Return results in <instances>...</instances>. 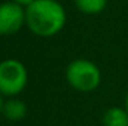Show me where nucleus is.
I'll list each match as a JSON object with an SVG mask.
<instances>
[{
  "label": "nucleus",
  "instance_id": "1",
  "mask_svg": "<svg viewBox=\"0 0 128 126\" xmlns=\"http://www.w3.org/2000/svg\"><path fill=\"white\" fill-rule=\"evenodd\" d=\"M26 24L36 36H55L66 25V10L57 0H34L26 7Z\"/></svg>",
  "mask_w": 128,
  "mask_h": 126
},
{
  "label": "nucleus",
  "instance_id": "2",
  "mask_svg": "<svg viewBox=\"0 0 128 126\" xmlns=\"http://www.w3.org/2000/svg\"><path fill=\"white\" fill-rule=\"evenodd\" d=\"M66 79L73 89L79 92H92L101 82V73L92 61L76 60L68 64L66 70Z\"/></svg>",
  "mask_w": 128,
  "mask_h": 126
},
{
  "label": "nucleus",
  "instance_id": "3",
  "mask_svg": "<svg viewBox=\"0 0 128 126\" xmlns=\"http://www.w3.org/2000/svg\"><path fill=\"white\" fill-rule=\"evenodd\" d=\"M28 74L24 64L18 60H4L0 63V94L15 96L27 86Z\"/></svg>",
  "mask_w": 128,
  "mask_h": 126
},
{
  "label": "nucleus",
  "instance_id": "4",
  "mask_svg": "<svg viewBox=\"0 0 128 126\" xmlns=\"http://www.w3.org/2000/svg\"><path fill=\"white\" fill-rule=\"evenodd\" d=\"M26 24V7L15 1L0 3V36H10Z\"/></svg>",
  "mask_w": 128,
  "mask_h": 126
},
{
  "label": "nucleus",
  "instance_id": "5",
  "mask_svg": "<svg viewBox=\"0 0 128 126\" xmlns=\"http://www.w3.org/2000/svg\"><path fill=\"white\" fill-rule=\"evenodd\" d=\"M2 113L9 120H21L27 114V105L21 99H14L12 98V99H9V101L4 102Z\"/></svg>",
  "mask_w": 128,
  "mask_h": 126
},
{
  "label": "nucleus",
  "instance_id": "6",
  "mask_svg": "<svg viewBox=\"0 0 128 126\" xmlns=\"http://www.w3.org/2000/svg\"><path fill=\"white\" fill-rule=\"evenodd\" d=\"M104 126H128V111L121 107L109 108L103 116Z\"/></svg>",
  "mask_w": 128,
  "mask_h": 126
},
{
  "label": "nucleus",
  "instance_id": "7",
  "mask_svg": "<svg viewBox=\"0 0 128 126\" xmlns=\"http://www.w3.org/2000/svg\"><path fill=\"white\" fill-rule=\"evenodd\" d=\"M74 4L80 12L94 15V13H100L106 7L107 0H74Z\"/></svg>",
  "mask_w": 128,
  "mask_h": 126
},
{
  "label": "nucleus",
  "instance_id": "8",
  "mask_svg": "<svg viewBox=\"0 0 128 126\" xmlns=\"http://www.w3.org/2000/svg\"><path fill=\"white\" fill-rule=\"evenodd\" d=\"M12 1L18 3V4H20V6H22V7H28L34 0H12Z\"/></svg>",
  "mask_w": 128,
  "mask_h": 126
},
{
  "label": "nucleus",
  "instance_id": "9",
  "mask_svg": "<svg viewBox=\"0 0 128 126\" xmlns=\"http://www.w3.org/2000/svg\"><path fill=\"white\" fill-rule=\"evenodd\" d=\"M3 105H4V102H3V95L0 94V113L3 111Z\"/></svg>",
  "mask_w": 128,
  "mask_h": 126
},
{
  "label": "nucleus",
  "instance_id": "10",
  "mask_svg": "<svg viewBox=\"0 0 128 126\" xmlns=\"http://www.w3.org/2000/svg\"><path fill=\"white\" fill-rule=\"evenodd\" d=\"M125 110L128 111V95H127V99H125Z\"/></svg>",
  "mask_w": 128,
  "mask_h": 126
}]
</instances>
